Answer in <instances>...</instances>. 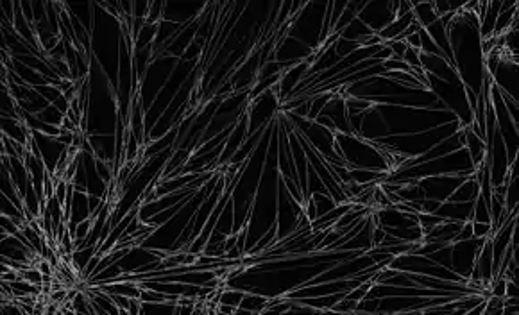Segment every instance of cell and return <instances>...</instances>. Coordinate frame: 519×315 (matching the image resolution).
Instances as JSON below:
<instances>
[{"mask_svg":"<svg viewBox=\"0 0 519 315\" xmlns=\"http://www.w3.org/2000/svg\"><path fill=\"white\" fill-rule=\"evenodd\" d=\"M492 235L490 222H476L473 220V238H487Z\"/></svg>","mask_w":519,"mask_h":315,"instance_id":"7a4b0ae2","label":"cell"},{"mask_svg":"<svg viewBox=\"0 0 519 315\" xmlns=\"http://www.w3.org/2000/svg\"><path fill=\"white\" fill-rule=\"evenodd\" d=\"M299 7H303V4H296V5H294V11H296V9H299ZM297 18V15H296V13H294V16H292V20H290V24H292V22H294V20H296Z\"/></svg>","mask_w":519,"mask_h":315,"instance_id":"3957f363","label":"cell"},{"mask_svg":"<svg viewBox=\"0 0 519 315\" xmlns=\"http://www.w3.org/2000/svg\"><path fill=\"white\" fill-rule=\"evenodd\" d=\"M245 292L238 290V288H231V290H222L218 295V305H231V306H240Z\"/></svg>","mask_w":519,"mask_h":315,"instance_id":"6da1fadb","label":"cell"}]
</instances>
